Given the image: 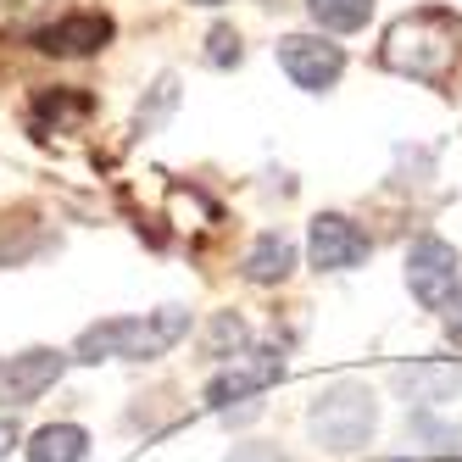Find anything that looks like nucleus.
Segmentation results:
<instances>
[{"label": "nucleus", "instance_id": "f257e3e1", "mask_svg": "<svg viewBox=\"0 0 462 462\" xmlns=\"http://www.w3.org/2000/svg\"><path fill=\"white\" fill-rule=\"evenodd\" d=\"M384 68L390 73H402V79H418L429 89H446L451 84V68H457V56H462V23L440 6H423V12H407V17H395L384 28Z\"/></svg>", "mask_w": 462, "mask_h": 462}, {"label": "nucleus", "instance_id": "f03ea898", "mask_svg": "<svg viewBox=\"0 0 462 462\" xmlns=\"http://www.w3.org/2000/svg\"><path fill=\"white\" fill-rule=\"evenodd\" d=\"M184 335H189L184 307H162V312H145V318H106V323H95L79 335V362H106V356L151 362V356H168Z\"/></svg>", "mask_w": 462, "mask_h": 462}, {"label": "nucleus", "instance_id": "7ed1b4c3", "mask_svg": "<svg viewBox=\"0 0 462 462\" xmlns=\"http://www.w3.org/2000/svg\"><path fill=\"white\" fill-rule=\"evenodd\" d=\"M374 423H379V402H374V390L356 384V379L323 390L318 402L307 407V429H312L318 451H328V457L362 451V446H368V435H374Z\"/></svg>", "mask_w": 462, "mask_h": 462}, {"label": "nucleus", "instance_id": "20e7f679", "mask_svg": "<svg viewBox=\"0 0 462 462\" xmlns=\"http://www.w3.org/2000/svg\"><path fill=\"white\" fill-rule=\"evenodd\" d=\"M407 290L418 295V307L446 312L451 295L462 290V256H457V245L440 240V235L412 240V251H407Z\"/></svg>", "mask_w": 462, "mask_h": 462}, {"label": "nucleus", "instance_id": "39448f33", "mask_svg": "<svg viewBox=\"0 0 462 462\" xmlns=\"http://www.w3.org/2000/svg\"><path fill=\"white\" fill-rule=\"evenodd\" d=\"M279 68L290 73L295 89L323 95V89L340 84V73H346V51H340L335 40H323V34H284V40H279Z\"/></svg>", "mask_w": 462, "mask_h": 462}, {"label": "nucleus", "instance_id": "423d86ee", "mask_svg": "<svg viewBox=\"0 0 462 462\" xmlns=\"http://www.w3.org/2000/svg\"><path fill=\"white\" fill-rule=\"evenodd\" d=\"M374 251V240L346 217V212H318L312 217V235H307V256L318 273H346V268H362Z\"/></svg>", "mask_w": 462, "mask_h": 462}, {"label": "nucleus", "instance_id": "0eeeda50", "mask_svg": "<svg viewBox=\"0 0 462 462\" xmlns=\"http://www.w3.org/2000/svg\"><path fill=\"white\" fill-rule=\"evenodd\" d=\"M68 356L34 346V351H17V356H0V407H34L40 395L61 379Z\"/></svg>", "mask_w": 462, "mask_h": 462}, {"label": "nucleus", "instance_id": "6e6552de", "mask_svg": "<svg viewBox=\"0 0 462 462\" xmlns=\"http://www.w3.org/2000/svg\"><path fill=\"white\" fill-rule=\"evenodd\" d=\"M273 379H284V351H240V356L207 384V402H212L217 412H228L235 402H251L256 390H268Z\"/></svg>", "mask_w": 462, "mask_h": 462}, {"label": "nucleus", "instance_id": "1a4fd4ad", "mask_svg": "<svg viewBox=\"0 0 462 462\" xmlns=\"http://www.w3.org/2000/svg\"><path fill=\"white\" fill-rule=\"evenodd\" d=\"M34 45L45 56H95L112 45V17L106 12H68V17L45 23L34 34Z\"/></svg>", "mask_w": 462, "mask_h": 462}, {"label": "nucleus", "instance_id": "9d476101", "mask_svg": "<svg viewBox=\"0 0 462 462\" xmlns=\"http://www.w3.org/2000/svg\"><path fill=\"white\" fill-rule=\"evenodd\" d=\"M395 390L407 395V407H446L462 390V368L457 362H412V368H395Z\"/></svg>", "mask_w": 462, "mask_h": 462}, {"label": "nucleus", "instance_id": "9b49d317", "mask_svg": "<svg viewBox=\"0 0 462 462\" xmlns=\"http://www.w3.org/2000/svg\"><path fill=\"white\" fill-rule=\"evenodd\" d=\"M95 112V101L84 89H40L34 95V112H28V128L34 134H45V128L56 123V128H73V123H84Z\"/></svg>", "mask_w": 462, "mask_h": 462}, {"label": "nucleus", "instance_id": "f8f14e48", "mask_svg": "<svg viewBox=\"0 0 462 462\" xmlns=\"http://www.w3.org/2000/svg\"><path fill=\"white\" fill-rule=\"evenodd\" d=\"M290 268H295V245H290V235H279V228L256 235V245L245 251V279L251 284H279V279H290Z\"/></svg>", "mask_w": 462, "mask_h": 462}, {"label": "nucleus", "instance_id": "ddd939ff", "mask_svg": "<svg viewBox=\"0 0 462 462\" xmlns=\"http://www.w3.org/2000/svg\"><path fill=\"white\" fill-rule=\"evenodd\" d=\"M89 457V435L79 423H45L28 440V462H84Z\"/></svg>", "mask_w": 462, "mask_h": 462}, {"label": "nucleus", "instance_id": "4468645a", "mask_svg": "<svg viewBox=\"0 0 462 462\" xmlns=\"http://www.w3.org/2000/svg\"><path fill=\"white\" fill-rule=\"evenodd\" d=\"M307 12L318 28H328V34H356L362 23H368L374 0H307Z\"/></svg>", "mask_w": 462, "mask_h": 462}, {"label": "nucleus", "instance_id": "2eb2a0df", "mask_svg": "<svg viewBox=\"0 0 462 462\" xmlns=\"http://www.w3.org/2000/svg\"><path fill=\"white\" fill-rule=\"evenodd\" d=\"M245 340H251V335H245V318H240V312H217V318L207 323V335H201V351L223 362V356H235Z\"/></svg>", "mask_w": 462, "mask_h": 462}, {"label": "nucleus", "instance_id": "dca6fc26", "mask_svg": "<svg viewBox=\"0 0 462 462\" xmlns=\"http://www.w3.org/2000/svg\"><path fill=\"white\" fill-rule=\"evenodd\" d=\"M240 56H245V51H240V34H235L228 23H217L212 34H207V61H212V68H235Z\"/></svg>", "mask_w": 462, "mask_h": 462}, {"label": "nucleus", "instance_id": "f3484780", "mask_svg": "<svg viewBox=\"0 0 462 462\" xmlns=\"http://www.w3.org/2000/svg\"><path fill=\"white\" fill-rule=\"evenodd\" d=\"M173 106H179V79L168 73V79H156V101H151V106H140V128H156Z\"/></svg>", "mask_w": 462, "mask_h": 462}, {"label": "nucleus", "instance_id": "a211bd4d", "mask_svg": "<svg viewBox=\"0 0 462 462\" xmlns=\"http://www.w3.org/2000/svg\"><path fill=\"white\" fill-rule=\"evenodd\" d=\"M223 462H290L279 446H262V440H251V446H235V451H228Z\"/></svg>", "mask_w": 462, "mask_h": 462}, {"label": "nucleus", "instance_id": "6ab92c4d", "mask_svg": "<svg viewBox=\"0 0 462 462\" xmlns=\"http://www.w3.org/2000/svg\"><path fill=\"white\" fill-rule=\"evenodd\" d=\"M23 440V429H17V418H0V462L12 457V446Z\"/></svg>", "mask_w": 462, "mask_h": 462}, {"label": "nucleus", "instance_id": "aec40b11", "mask_svg": "<svg viewBox=\"0 0 462 462\" xmlns=\"http://www.w3.org/2000/svg\"><path fill=\"white\" fill-rule=\"evenodd\" d=\"M446 335H451V340L462 346V290L451 295V307H446Z\"/></svg>", "mask_w": 462, "mask_h": 462}, {"label": "nucleus", "instance_id": "412c9836", "mask_svg": "<svg viewBox=\"0 0 462 462\" xmlns=\"http://www.w3.org/2000/svg\"><path fill=\"white\" fill-rule=\"evenodd\" d=\"M195 6H223V0H195Z\"/></svg>", "mask_w": 462, "mask_h": 462}]
</instances>
